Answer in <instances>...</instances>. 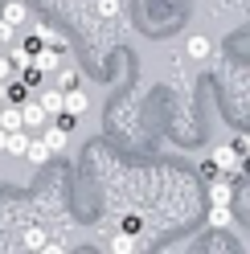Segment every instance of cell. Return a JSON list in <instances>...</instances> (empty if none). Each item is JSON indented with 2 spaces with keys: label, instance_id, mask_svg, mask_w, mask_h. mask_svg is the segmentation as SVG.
<instances>
[{
  "label": "cell",
  "instance_id": "277c9868",
  "mask_svg": "<svg viewBox=\"0 0 250 254\" xmlns=\"http://www.w3.org/2000/svg\"><path fill=\"white\" fill-rule=\"evenodd\" d=\"M0 127H4V131H25V119H21V107L17 103L0 107Z\"/></svg>",
  "mask_w": 250,
  "mask_h": 254
},
{
  "label": "cell",
  "instance_id": "8fae6325",
  "mask_svg": "<svg viewBox=\"0 0 250 254\" xmlns=\"http://www.w3.org/2000/svg\"><path fill=\"white\" fill-rule=\"evenodd\" d=\"M111 254H135V234L119 230V234L111 238Z\"/></svg>",
  "mask_w": 250,
  "mask_h": 254
},
{
  "label": "cell",
  "instance_id": "5b68a950",
  "mask_svg": "<svg viewBox=\"0 0 250 254\" xmlns=\"http://www.w3.org/2000/svg\"><path fill=\"white\" fill-rule=\"evenodd\" d=\"M33 66H37L41 74L62 70V54H58V50H37V54H33Z\"/></svg>",
  "mask_w": 250,
  "mask_h": 254
},
{
  "label": "cell",
  "instance_id": "ba28073f",
  "mask_svg": "<svg viewBox=\"0 0 250 254\" xmlns=\"http://www.w3.org/2000/svg\"><path fill=\"white\" fill-rule=\"evenodd\" d=\"M209 50H213V45H209L205 33H193V37H189V58H193V62H205Z\"/></svg>",
  "mask_w": 250,
  "mask_h": 254
},
{
  "label": "cell",
  "instance_id": "3957f363",
  "mask_svg": "<svg viewBox=\"0 0 250 254\" xmlns=\"http://www.w3.org/2000/svg\"><path fill=\"white\" fill-rule=\"evenodd\" d=\"M41 144H45V148H50V152L58 156V152H66V144H70V131H66V127H58V123H54V127H45Z\"/></svg>",
  "mask_w": 250,
  "mask_h": 254
},
{
  "label": "cell",
  "instance_id": "44dd1931",
  "mask_svg": "<svg viewBox=\"0 0 250 254\" xmlns=\"http://www.w3.org/2000/svg\"><path fill=\"white\" fill-rule=\"evenodd\" d=\"M4 144H8V131H4V127H0V152H4Z\"/></svg>",
  "mask_w": 250,
  "mask_h": 254
},
{
  "label": "cell",
  "instance_id": "7402d4cb",
  "mask_svg": "<svg viewBox=\"0 0 250 254\" xmlns=\"http://www.w3.org/2000/svg\"><path fill=\"white\" fill-rule=\"evenodd\" d=\"M246 148H250V139H246Z\"/></svg>",
  "mask_w": 250,
  "mask_h": 254
},
{
  "label": "cell",
  "instance_id": "9c48e42d",
  "mask_svg": "<svg viewBox=\"0 0 250 254\" xmlns=\"http://www.w3.org/2000/svg\"><path fill=\"white\" fill-rule=\"evenodd\" d=\"M209 201H213V205H230V201H234V185H230V181H213V185H209Z\"/></svg>",
  "mask_w": 250,
  "mask_h": 254
},
{
  "label": "cell",
  "instance_id": "4fadbf2b",
  "mask_svg": "<svg viewBox=\"0 0 250 254\" xmlns=\"http://www.w3.org/2000/svg\"><path fill=\"white\" fill-rule=\"evenodd\" d=\"M209 226H234L230 205H213V209H209Z\"/></svg>",
  "mask_w": 250,
  "mask_h": 254
},
{
  "label": "cell",
  "instance_id": "30bf717a",
  "mask_svg": "<svg viewBox=\"0 0 250 254\" xmlns=\"http://www.w3.org/2000/svg\"><path fill=\"white\" fill-rule=\"evenodd\" d=\"M25 160L29 164H45V160H54V152L41 144V139H29V148H25Z\"/></svg>",
  "mask_w": 250,
  "mask_h": 254
},
{
  "label": "cell",
  "instance_id": "8992f818",
  "mask_svg": "<svg viewBox=\"0 0 250 254\" xmlns=\"http://www.w3.org/2000/svg\"><path fill=\"white\" fill-rule=\"evenodd\" d=\"M62 99H66V90H41V99H37V103H41L45 115H54V119H58V115H62Z\"/></svg>",
  "mask_w": 250,
  "mask_h": 254
},
{
  "label": "cell",
  "instance_id": "2e32d148",
  "mask_svg": "<svg viewBox=\"0 0 250 254\" xmlns=\"http://www.w3.org/2000/svg\"><path fill=\"white\" fill-rule=\"evenodd\" d=\"M25 99H29V86H25V82H8V103H17V107H21Z\"/></svg>",
  "mask_w": 250,
  "mask_h": 254
},
{
  "label": "cell",
  "instance_id": "7a4b0ae2",
  "mask_svg": "<svg viewBox=\"0 0 250 254\" xmlns=\"http://www.w3.org/2000/svg\"><path fill=\"white\" fill-rule=\"evenodd\" d=\"M86 107H90V99L82 90H66V99H62V115H70V119H78V115H86Z\"/></svg>",
  "mask_w": 250,
  "mask_h": 254
},
{
  "label": "cell",
  "instance_id": "7c38bea8",
  "mask_svg": "<svg viewBox=\"0 0 250 254\" xmlns=\"http://www.w3.org/2000/svg\"><path fill=\"white\" fill-rule=\"evenodd\" d=\"M25 148H29V135H25V131H8L4 152H8V156H21V160H25Z\"/></svg>",
  "mask_w": 250,
  "mask_h": 254
},
{
  "label": "cell",
  "instance_id": "52a82bcc",
  "mask_svg": "<svg viewBox=\"0 0 250 254\" xmlns=\"http://www.w3.org/2000/svg\"><path fill=\"white\" fill-rule=\"evenodd\" d=\"M21 119H25V127H41L45 119H50V115H45V111H41V103H21Z\"/></svg>",
  "mask_w": 250,
  "mask_h": 254
},
{
  "label": "cell",
  "instance_id": "6da1fadb",
  "mask_svg": "<svg viewBox=\"0 0 250 254\" xmlns=\"http://www.w3.org/2000/svg\"><path fill=\"white\" fill-rule=\"evenodd\" d=\"M213 164L222 168V172H238V168H246V160L238 156V148H234V144H222V148H217V152H213Z\"/></svg>",
  "mask_w": 250,
  "mask_h": 254
},
{
  "label": "cell",
  "instance_id": "9a60e30c",
  "mask_svg": "<svg viewBox=\"0 0 250 254\" xmlns=\"http://www.w3.org/2000/svg\"><path fill=\"white\" fill-rule=\"evenodd\" d=\"M58 82H62L58 90H74V86H78V70H70V66H62V70H58Z\"/></svg>",
  "mask_w": 250,
  "mask_h": 254
},
{
  "label": "cell",
  "instance_id": "e0dca14e",
  "mask_svg": "<svg viewBox=\"0 0 250 254\" xmlns=\"http://www.w3.org/2000/svg\"><path fill=\"white\" fill-rule=\"evenodd\" d=\"M21 78H25V86H37V82H41V70H37V66H25Z\"/></svg>",
  "mask_w": 250,
  "mask_h": 254
},
{
  "label": "cell",
  "instance_id": "ffe728a7",
  "mask_svg": "<svg viewBox=\"0 0 250 254\" xmlns=\"http://www.w3.org/2000/svg\"><path fill=\"white\" fill-rule=\"evenodd\" d=\"M8 41H12V25L0 21V45H8Z\"/></svg>",
  "mask_w": 250,
  "mask_h": 254
},
{
  "label": "cell",
  "instance_id": "5bb4252c",
  "mask_svg": "<svg viewBox=\"0 0 250 254\" xmlns=\"http://www.w3.org/2000/svg\"><path fill=\"white\" fill-rule=\"evenodd\" d=\"M0 21H8L12 29L25 25V4H17V0H12V4H4V17H0Z\"/></svg>",
  "mask_w": 250,
  "mask_h": 254
},
{
  "label": "cell",
  "instance_id": "ac0fdd59",
  "mask_svg": "<svg viewBox=\"0 0 250 254\" xmlns=\"http://www.w3.org/2000/svg\"><path fill=\"white\" fill-rule=\"evenodd\" d=\"M0 82H4V86L12 82V62L8 58H0Z\"/></svg>",
  "mask_w": 250,
  "mask_h": 254
},
{
  "label": "cell",
  "instance_id": "d6986e66",
  "mask_svg": "<svg viewBox=\"0 0 250 254\" xmlns=\"http://www.w3.org/2000/svg\"><path fill=\"white\" fill-rule=\"evenodd\" d=\"M37 254H66V246H62V242H45Z\"/></svg>",
  "mask_w": 250,
  "mask_h": 254
}]
</instances>
